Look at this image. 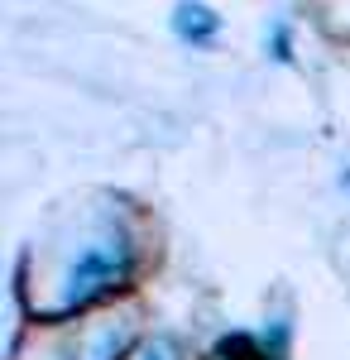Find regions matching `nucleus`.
<instances>
[{
  "label": "nucleus",
  "instance_id": "obj_1",
  "mask_svg": "<svg viewBox=\"0 0 350 360\" xmlns=\"http://www.w3.org/2000/svg\"><path fill=\"white\" fill-rule=\"evenodd\" d=\"M139 269V255H135V240L125 231H110L101 240L82 245V255L67 264V278H63V312L72 307H86L96 298H106L115 288H125Z\"/></svg>",
  "mask_w": 350,
  "mask_h": 360
},
{
  "label": "nucleus",
  "instance_id": "obj_2",
  "mask_svg": "<svg viewBox=\"0 0 350 360\" xmlns=\"http://www.w3.org/2000/svg\"><path fill=\"white\" fill-rule=\"evenodd\" d=\"M173 34L183 44H192V49H212L221 39V15L212 5H202V0H178L173 5Z\"/></svg>",
  "mask_w": 350,
  "mask_h": 360
},
{
  "label": "nucleus",
  "instance_id": "obj_3",
  "mask_svg": "<svg viewBox=\"0 0 350 360\" xmlns=\"http://www.w3.org/2000/svg\"><path fill=\"white\" fill-rule=\"evenodd\" d=\"M216 360H273L269 351H264V341L259 336H249V332H235V336H221L216 341Z\"/></svg>",
  "mask_w": 350,
  "mask_h": 360
},
{
  "label": "nucleus",
  "instance_id": "obj_4",
  "mask_svg": "<svg viewBox=\"0 0 350 360\" xmlns=\"http://www.w3.org/2000/svg\"><path fill=\"white\" fill-rule=\"evenodd\" d=\"M269 53H273V63H293V29L283 20L269 29Z\"/></svg>",
  "mask_w": 350,
  "mask_h": 360
},
{
  "label": "nucleus",
  "instance_id": "obj_5",
  "mask_svg": "<svg viewBox=\"0 0 350 360\" xmlns=\"http://www.w3.org/2000/svg\"><path fill=\"white\" fill-rule=\"evenodd\" d=\"M144 360H183V346L173 341V336H159L154 346H149V356Z\"/></svg>",
  "mask_w": 350,
  "mask_h": 360
},
{
  "label": "nucleus",
  "instance_id": "obj_6",
  "mask_svg": "<svg viewBox=\"0 0 350 360\" xmlns=\"http://www.w3.org/2000/svg\"><path fill=\"white\" fill-rule=\"evenodd\" d=\"M341 188H346V193H350V168H341Z\"/></svg>",
  "mask_w": 350,
  "mask_h": 360
}]
</instances>
